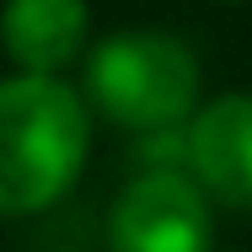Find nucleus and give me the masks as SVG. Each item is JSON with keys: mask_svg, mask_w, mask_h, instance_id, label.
Instances as JSON below:
<instances>
[{"mask_svg": "<svg viewBox=\"0 0 252 252\" xmlns=\"http://www.w3.org/2000/svg\"><path fill=\"white\" fill-rule=\"evenodd\" d=\"M86 86L113 124L166 134L199 102V59L172 32H113L86 64Z\"/></svg>", "mask_w": 252, "mask_h": 252, "instance_id": "nucleus-2", "label": "nucleus"}, {"mask_svg": "<svg viewBox=\"0 0 252 252\" xmlns=\"http://www.w3.org/2000/svg\"><path fill=\"white\" fill-rule=\"evenodd\" d=\"M188 172L204 193L252 209V97H215L188 124Z\"/></svg>", "mask_w": 252, "mask_h": 252, "instance_id": "nucleus-4", "label": "nucleus"}, {"mask_svg": "<svg viewBox=\"0 0 252 252\" xmlns=\"http://www.w3.org/2000/svg\"><path fill=\"white\" fill-rule=\"evenodd\" d=\"M86 0H5L0 11V43L22 75H59L86 49Z\"/></svg>", "mask_w": 252, "mask_h": 252, "instance_id": "nucleus-5", "label": "nucleus"}, {"mask_svg": "<svg viewBox=\"0 0 252 252\" xmlns=\"http://www.w3.org/2000/svg\"><path fill=\"white\" fill-rule=\"evenodd\" d=\"M113 252H209V199L193 177L161 166L124 188L113 209Z\"/></svg>", "mask_w": 252, "mask_h": 252, "instance_id": "nucleus-3", "label": "nucleus"}, {"mask_svg": "<svg viewBox=\"0 0 252 252\" xmlns=\"http://www.w3.org/2000/svg\"><path fill=\"white\" fill-rule=\"evenodd\" d=\"M92 145L86 102L54 75L0 81V215L54 204L81 172Z\"/></svg>", "mask_w": 252, "mask_h": 252, "instance_id": "nucleus-1", "label": "nucleus"}]
</instances>
